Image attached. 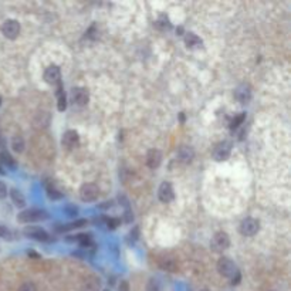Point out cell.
Wrapping results in <instances>:
<instances>
[{"mask_svg": "<svg viewBox=\"0 0 291 291\" xmlns=\"http://www.w3.org/2000/svg\"><path fill=\"white\" fill-rule=\"evenodd\" d=\"M0 137H1V131H0Z\"/></svg>", "mask_w": 291, "mask_h": 291, "instance_id": "obj_37", "label": "cell"}, {"mask_svg": "<svg viewBox=\"0 0 291 291\" xmlns=\"http://www.w3.org/2000/svg\"><path fill=\"white\" fill-rule=\"evenodd\" d=\"M1 31L4 34V37L10 39V40H15L19 34H20V24L17 20H6L3 27H1Z\"/></svg>", "mask_w": 291, "mask_h": 291, "instance_id": "obj_6", "label": "cell"}, {"mask_svg": "<svg viewBox=\"0 0 291 291\" xmlns=\"http://www.w3.org/2000/svg\"><path fill=\"white\" fill-rule=\"evenodd\" d=\"M59 88H57V100H59V111H64L65 107H67V103H65V94L62 91V85L61 83L57 84Z\"/></svg>", "mask_w": 291, "mask_h": 291, "instance_id": "obj_21", "label": "cell"}, {"mask_svg": "<svg viewBox=\"0 0 291 291\" xmlns=\"http://www.w3.org/2000/svg\"><path fill=\"white\" fill-rule=\"evenodd\" d=\"M259 229H260V223L253 217H247L240 223V233L246 237L254 236L259 231Z\"/></svg>", "mask_w": 291, "mask_h": 291, "instance_id": "obj_8", "label": "cell"}, {"mask_svg": "<svg viewBox=\"0 0 291 291\" xmlns=\"http://www.w3.org/2000/svg\"><path fill=\"white\" fill-rule=\"evenodd\" d=\"M67 242H77L83 247H88L91 245V237H90V234H77L76 237H68Z\"/></svg>", "mask_w": 291, "mask_h": 291, "instance_id": "obj_19", "label": "cell"}, {"mask_svg": "<svg viewBox=\"0 0 291 291\" xmlns=\"http://www.w3.org/2000/svg\"><path fill=\"white\" fill-rule=\"evenodd\" d=\"M245 118H246V112H240L237 117H234L233 118V121L230 123V128L231 129H234V128H237L239 125L243 124V121H245Z\"/></svg>", "mask_w": 291, "mask_h": 291, "instance_id": "obj_24", "label": "cell"}, {"mask_svg": "<svg viewBox=\"0 0 291 291\" xmlns=\"http://www.w3.org/2000/svg\"><path fill=\"white\" fill-rule=\"evenodd\" d=\"M0 175H6V172H4V170H3L1 168H0Z\"/></svg>", "mask_w": 291, "mask_h": 291, "instance_id": "obj_36", "label": "cell"}, {"mask_svg": "<svg viewBox=\"0 0 291 291\" xmlns=\"http://www.w3.org/2000/svg\"><path fill=\"white\" fill-rule=\"evenodd\" d=\"M118 291H129V284H128V281H121V284H120V287H118Z\"/></svg>", "mask_w": 291, "mask_h": 291, "instance_id": "obj_33", "label": "cell"}, {"mask_svg": "<svg viewBox=\"0 0 291 291\" xmlns=\"http://www.w3.org/2000/svg\"><path fill=\"white\" fill-rule=\"evenodd\" d=\"M139 239V228L135 226L134 229L129 231V236H128V242L129 243H135L137 240Z\"/></svg>", "mask_w": 291, "mask_h": 291, "instance_id": "obj_26", "label": "cell"}, {"mask_svg": "<svg viewBox=\"0 0 291 291\" xmlns=\"http://www.w3.org/2000/svg\"><path fill=\"white\" fill-rule=\"evenodd\" d=\"M159 266H161L162 270L170 271V273L176 271V269H178V263H176V260H175L173 257H170V256H164V257L159 260Z\"/></svg>", "mask_w": 291, "mask_h": 291, "instance_id": "obj_17", "label": "cell"}, {"mask_svg": "<svg viewBox=\"0 0 291 291\" xmlns=\"http://www.w3.org/2000/svg\"><path fill=\"white\" fill-rule=\"evenodd\" d=\"M19 291H37V289L33 283H24V284H21Z\"/></svg>", "mask_w": 291, "mask_h": 291, "instance_id": "obj_29", "label": "cell"}, {"mask_svg": "<svg viewBox=\"0 0 291 291\" xmlns=\"http://www.w3.org/2000/svg\"><path fill=\"white\" fill-rule=\"evenodd\" d=\"M44 80L48 84H60L61 83V73L57 65H50L44 71Z\"/></svg>", "mask_w": 291, "mask_h": 291, "instance_id": "obj_11", "label": "cell"}, {"mask_svg": "<svg viewBox=\"0 0 291 291\" xmlns=\"http://www.w3.org/2000/svg\"><path fill=\"white\" fill-rule=\"evenodd\" d=\"M156 26H158L159 29H169V27H170V23H169V20H168V19L162 17L161 20L156 21Z\"/></svg>", "mask_w": 291, "mask_h": 291, "instance_id": "obj_30", "label": "cell"}, {"mask_svg": "<svg viewBox=\"0 0 291 291\" xmlns=\"http://www.w3.org/2000/svg\"><path fill=\"white\" fill-rule=\"evenodd\" d=\"M178 159L182 162V164H190L195 158V151L192 149V146L182 145L178 149Z\"/></svg>", "mask_w": 291, "mask_h": 291, "instance_id": "obj_14", "label": "cell"}, {"mask_svg": "<svg viewBox=\"0 0 291 291\" xmlns=\"http://www.w3.org/2000/svg\"><path fill=\"white\" fill-rule=\"evenodd\" d=\"M229 246L230 237L229 234L225 233V231H217L213 236L212 242H210V249L213 250L214 253H222V251H225V250L228 249Z\"/></svg>", "mask_w": 291, "mask_h": 291, "instance_id": "obj_3", "label": "cell"}, {"mask_svg": "<svg viewBox=\"0 0 291 291\" xmlns=\"http://www.w3.org/2000/svg\"><path fill=\"white\" fill-rule=\"evenodd\" d=\"M217 271L223 276L231 280L233 284H237L240 281V271L237 269V266L228 259V257H222L217 261Z\"/></svg>", "mask_w": 291, "mask_h": 291, "instance_id": "obj_1", "label": "cell"}, {"mask_svg": "<svg viewBox=\"0 0 291 291\" xmlns=\"http://www.w3.org/2000/svg\"><path fill=\"white\" fill-rule=\"evenodd\" d=\"M71 98H73V103L76 105L84 107V105L88 104L90 95H88V91L85 88H74L71 91Z\"/></svg>", "mask_w": 291, "mask_h": 291, "instance_id": "obj_12", "label": "cell"}, {"mask_svg": "<svg viewBox=\"0 0 291 291\" xmlns=\"http://www.w3.org/2000/svg\"><path fill=\"white\" fill-rule=\"evenodd\" d=\"M0 103H1V100H0Z\"/></svg>", "mask_w": 291, "mask_h": 291, "instance_id": "obj_39", "label": "cell"}, {"mask_svg": "<svg viewBox=\"0 0 291 291\" xmlns=\"http://www.w3.org/2000/svg\"><path fill=\"white\" fill-rule=\"evenodd\" d=\"M87 225V220H77V222H73V223H70V225H65V226H62L61 230H71V229H76V228H81V226H85Z\"/></svg>", "mask_w": 291, "mask_h": 291, "instance_id": "obj_27", "label": "cell"}, {"mask_svg": "<svg viewBox=\"0 0 291 291\" xmlns=\"http://www.w3.org/2000/svg\"><path fill=\"white\" fill-rule=\"evenodd\" d=\"M202 291H209V290H202Z\"/></svg>", "mask_w": 291, "mask_h": 291, "instance_id": "obj_38", "label": "cell"}, {"mask_svg": "<svg viewBox=\"0 0 291 291\" xmlns=\"http://www.w3.org/2000/svg\"><path fill=\"white\" fill-rule=\"evenodd\" d=\"M0 237H6V239H9V237H10V231L7 230V228H4V226H0Z\"/></svg>", "mask_w": 291, "mask_h": 291, "instance_id": "obj_32", "label": "cell"}, {"mask_svg": "<svg viewBox=\"0 0 291 291\" xmlns=\"http://www.w3.org/2000/svg\"><path fill=\"white\" fill-rule=\"evenodd\" d=\"M10 198H12L13 203H15L17 208H23V206H26V199H24V196H23V193H21L20 190H17V189H12V190H10Z\"/></svg>", "mask_w": 291, "mask_h": 291, "instance_id": "obj_18", "label": "cell"}, {"mask_svg": "<svg viewBox=\"0 0 291 291\" xmlns=\"http://www.w3.org/2000/svg\"><path fill=\"white\" fill-rule=\"evenodd\" d=\"M105 291H108V290H105Z\"/></svg>", "mask_w": 291, "mask_h": 291, "instance_id": "obj_40", "label": "cell"}, {"mask_svg": "<svg viewBox=\"0 0 291 291\" xmlns=\"http://www.w3.org/2000/svg\"><path fill=\"white\" fill-rule=\"evenodd\" d=\"M6 196H7V187L3 182H0V199H3Z\"/></svg>", "mask_w": 291, "mask_h": 291, "instance_id": "obj_31", "label": "cell"}, {"mask_svg": "<svg viewBox=\"0 0 291 291\" xmlns=\"http://www.w3.org/2000/svg\"><path fill=\"white\" fill-rule=\"evenodd\" d=\"M100 195V189L94 184H85L80 189V198L83 202H94Z\"/></svg>", "mask_w": 291, "mask_h": 291, "instance_id": "obj_4", "label": "cell"}, {"mask_svg": "<svg viewBox=\"0 0 291 291\" xmlns=\"http://www.w3.org/2000/svg\"><path fill=\"white\" fill-rule=\"evenodd\" d=\"M111 205H112V202H105V203H103L100 208H111Z\"/></svg>", "mask_w": 291, "mask_h": 291, "instance_id": "obj_35", "label": "cell"}, {"mask_svg": "<svg viewBox=\"0 0 291 291\" xmlns=\"http://www.w3.org/2000/svg\"><path fill=\"white\" fill-rule=\"evenodd\" d=\"M101 289V281L95 276L87 277L81 284V291H100Z\"/></svg>", "mask_w": 291, "mask_h": 291, "instance_id": "obj_15", "label": "cell"}, {"mask_svg": "<svg viewBox=\"0 0 291 291\" xmlns=\"http://www.w3.org/2000/svg\"><path fill=\"white\" fill-rule=\"evenodd\" d=\"M0 161L4 164V165H7L9 168H16V161L12 158V155L10 153H7V152H0Z\"/></svg>", "mask_w": 291, "mask_h": 291, "instance_id": "obj_23", "label": "cell"}, {"mask_svg": "<svg viewBox=\"0 0 291 291\" xmlns=\"http://www.w3.org/2000/svg\"><path fill=\"white\" fill-rule=\"evenodd\" d=\"M162 162V153L158 149H151L146 153V165L151 169H156Z\"/></svg>", "mask_w": 291, "mask_h": 291, "instance_id": "obj_13", "label": "cell"}, {"mask_svg": "<svg viewBox=\"0 0 291 291\" xmlns=\"http://www.w3.org/2000/svg\"><path fill=\"white\" fill-rule=\"evenodd\" d=\"M48 217V213L42 209H27L24 212L19 213L17 220L21 223H30V222H40L46 220Z\"/></svg>", "mask_w": 291, "mask_h": 291, "instance_id": "obj_2", "label": "cell"}, {"mask_svg": "<svg viewBox=\"0 0 291 291\" xmlns=\"http://www.w3.org/2000/svg\"><path fill=\"white\" fill-rule=\"evenodd\" d=\"M24 236L26 237H30L33 240H37V242H51V237L50 234L43 230L39 226H30V228H26L24 229Z\"/></svg>", "mask_w": 291, "mask_h": 291, "instance_id": "obj_5", "label": "cell"}, {"mask_svg": "<svg viewBox=\"0 0 291 291\" xmlns=\"http://www.w3.org/2000/svg\"><path fill=\"white\" fill-rule=\"evenodd\" d=\"M234 97L242 103V104H247L251 98V91H250L249 85H240L236 91H234Z\"/></svg>", "mask_w": 291, "mask_h": 291, "instance_id": "obj_16", "label": "cell"}, {"mask_svg": "<svg viewBox=\"0 0 291 291\" xmlns=\"http://www.w3.org/2000/svg\"><path fill=\"white\" fill-rule=\"evenodd\" d=\"M125 216H126V217H125V222H126V223H129V222H131V220L134 219V216H132V213H131L129 210H126Z\"/></svg>", "mask_w": 291, "mask_h": 291, "instance_id": "obj_34", "label": "cell"}, {"mask_svg": "<svg viewBox=\"0 0 291 291\" xmlns=\"http://www.w3.org/2000/svg\"><path fill=\"white\" fill-rule=\"evenodd\" d=\"M61 144L62 146L67 148V149H74V148H77L78 144H80V137H78V134H77L76 131L70 129V131L64 132Z\"/></svg>", "mask_w": 291, "mask_h": 291, "instance_id": "obj_9", "label": "cell"}, {"mask_svg": "<svg viewBox=\"0 0 291 291\" xmlns=\"http://www.w3.org/2000/svg\"><path fill=\"white\" fill-rule=\"evenodd\" d=\"M230 152H231V144L228 141H223L220 144L214 146L213 149V158L214 161L217 162H222V161H226L230 156Z\"/></svg>", "mask_w": 291, "mask_h": 291, "instance_id": "obj_7", "label": "cell"}, {"mask_svg": "<svg viewBox=\"0 0 291 291\" xmlns=\"http://www.w3.org/2000/svg\"><path fill=\"white\" fill-rule=\"evenodd\" d=\"M47 193H48V198L53 199V200H57V199H61L62 193L60 190H57L56 187L48 186L47 187Z\"/></svg>", "mask_w": 291, "mask_h": 291, "instance_id": "obj_25", "label": "cell"}, {"mask_svg": "<svg viewBox=\"0 0 291 291\" xmlns=\"http://www.w3.org/2000/svg\"><path fill=\"white\" fill-rule=\"evenodd\" d=\"M120 223H121V220L117 219V217H112V219H108V220H107V226H108V229L111 230L117 229V228L120 226Z\"/></svg>", "mask_w": 291, "mask_h": 291, "instance_id": "obj_28", "label": "cell"}, {"mask_svg": "<svg viewBox=\"0 0 291 291\" xmlns=\"http://www.w3.org/2000/svg\"><path fill=\"white\" fill-rule=\"evenodd\" d=\"M158 198H159V200L164 202V203H169V202L173 200L175 192H173V187H172V185H170L169 182H164V184L159 186V189H158Z\"/></svg>", "mask_w": 291, "mask_h": 291, "instance_id": "obj_10", "label": "cell"}, {"mask_svg": "<svg viewBox=\"0 0 291 291\" xmlns=\"http://www.w3.org/2000/svg\"><path fill=\"white\" fill-rule=\"evenodd\" d=\"M185 43H186L187 47H199V46H202V40L195 34V33H186V36H185Z\"/></svg>", "mask_w": 291, "mask_h": 291, "instance_id": "obj_20", "label": "cell"}, {"mask_svg": "<svg viewBox=\"0 0 291 291\" xmlns=\"http://www.w3.org/2000/svg\"><path fill=\"white\" fill-rule=\"evenodd\" d=\"M12 148L15 152H19L21 153L24 151V139L21 137H13L12 139Z\"/></svg>", "mask_w": 291, "mask_h": 291, "instance_id": "obj_22", "label": "cell"}]
</instances>
